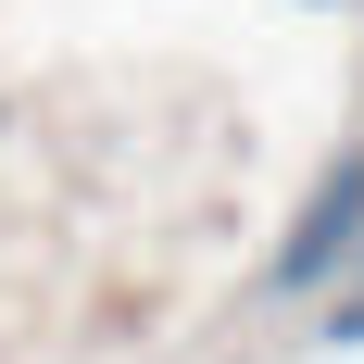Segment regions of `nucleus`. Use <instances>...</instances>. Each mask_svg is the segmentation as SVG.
Wrapping results in <instances>:
<instances>
[{
  "instance_id": "2",
  "label": "nucleus",
  "mask_w": 364,
  "mask_h": 364,
  "mask_svg": "<svg viewBox=\"0 0 364 364\" xmlns=\"http://www.w3.org/2000/svg\"><path fill=\"white\" fill-rule=\"evenodd\" d=\"M327 339H364V301H339V314H327Z\"/></svg>"
},
{
  "instance_id": "1",
  "label": "nucleus",
  "mask_w": 364,
  "mask_h": 364,
  "mask_svg": "<svg viewBox=\"0 0 364 364\" xmlns=\"http://www.w3.org/2000/svg\"><path fill=\"white\" fill-rule=\"evenodd\" d=\"M352 239H364V164H327V176H314V201H301V226L277 239V289H314Z\"/></svg>"
}]
</instances>
